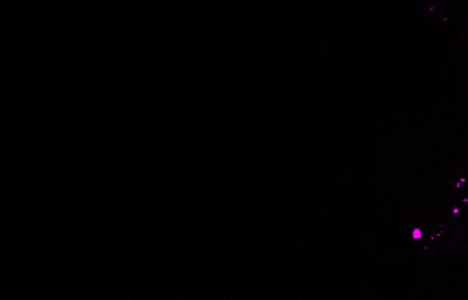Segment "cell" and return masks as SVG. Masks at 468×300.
Wrapping results in <instances>:
<instances>
[{
	"label": "cell",
	"instance_id": "cell-1",
	"mask_svg": "<svg viewBox=\"0 0 468 300\" xmlns=\"http://www.w3.org/2000/svg\"><path fill=\"white\" fill-rule=\"evenodd\" d=\"M421 237V231L419 229H414L413 230V238H420Z\"/></svg>",
	"mask_w": 468,
	"mask_h": 300
}]
</instances>
